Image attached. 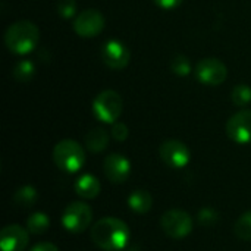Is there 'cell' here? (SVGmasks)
Wrapping results in <instances>:
<instances>
[{"label":"cell","mask_w":251,"mask_h":251,"mask_svg":"<svg viewBox=\"0 0 251 251\" xmlns=\"http://www.w3.org/2000/svg\"><path fill=\"white\" fill-rule=\"evenodd\" d=\"M74 191L78 197H81L84 200H93L100 194L101 184L97 176H94L91 174H84L75 181Z\"/></svg>","instance_id":"14"},{"label":"cell","mask_w":251,"mask_h":251,"mask_svg":"<svg viewBox=\"0 0 251 251\" xmlns=\"http://www.w3.org/2000/svg\"><path fill=\"white\" fill-rule=\"evenodd\" d=\"M119 251H140L138 250V247H135V246H126L125 249H122V250H119Z\"/></svg>","instance_id":"28"},{"label":"cell","mask_w":251,"mask_h":251,"mask_svg":"<svg viewBox=\"0 0 251 251\" xmlns=\"http://www.w3.org/2000/svg\"><path fill=\"white\" fill-rule=\"evenodd\" d=\"M12 74L18 82H29L35 75V66L31 60H19L15 65Z\"/></svg>","instance_id":"19"},{"label":"cell","mask_w":251,"mask_h":251,"mask_svg":"<svg viewBox=\"0 0 251 251\" xmlns=\"http://www.w3.org/2000/svg\"><path fill=\"white\" fill-rule=\"evenodd\" d=\"M109 140L110 135L104 128H93L87 132L85 135V147L91 151V153H101L103 150H106V147L109 146Z\"/></svg>","instance_id":"16"},{"label":"cell","mask_w":251,"mask_h":251,"mask_svg":"<svg viewBox=\"0 0 251 251\" xmlns=\"http://www.w3.org/2000/svg\"><path fill=\"white\" fill-rule=\"evenodd\" d=\"M232 101L238 107H244L251 101V88L246 84H238L232 90Z\"/></svg>","instance_id":"21"},{"label":"cell","mask_w":251,"mask_h":251,"mask_svg":"<svg viewBox=\"0 0 251 251\" xmlns=\"http://www.w3.org/2000/svg\"><path fill=\"white\" fill-rule=\"evenodd\" d=\"M40 40L38 26L31 21H16L4 32V44L15 54L31 53Z\"/></svg>","instance_id":"2"},{"label":"cell","mask_w":251,"mask_h":251,"mask_svg":"<svg viewBox=\"0 0 251 251\" xmlns=\"http://www.w3.org/2000/svg\"><path fill=\"white\" fill-rule=\"evenodd\" d=\"M28 243V229H24L19 225H7L0 232L1 251H25Z\"/></svg>","instance_id":"13"},{"label":"cell","mask_w":251,"mask_h":251,"mask_svg":"<svg viewBox=\"0 0 251 251\" xmlns=\"http://www.w3.org/2000/svg\"><path fill=\"white\" fill-rule=\"evenodd\" d=\"M159 154H160V159L163 160V163L172 169L185 168L191 159L188 146L185 143H182L179 140H174V138L162 143V146L159 149Z\"/></svg>","instance_id":"9"},{"label":"cell","mask_w":251,"mask_h":251,"mask_svg":"<svg viewBox=\"0 0 251 251\" xmlns=\"http://www.w3.org/2000/svg\"><path fill=\"white\" fill-rule=\"evenodd\" d=\"M29 251H59V249L53 243H38L35 244Z\"/></svg>","instance_id":"27"},{"label":"cell","mask_w":251,"mask_h":251,"mask_svg":"<svg viewBox=\"0 0 251 251\" xmlns=\"http://www.w3.org/2000/svg\"><path fill=\"white\" fill-rule=\"evenodd\" d=\"M196 78L204 85H221L228 76L226 65L216 57H204L196 65Z\"/></svg>","instance_id":"8"},{"label":"cell","mask_w":251,"mask_h":251,"mask_svg":"<svg viewBox=\"0 0 251 251\" xmlns=\"http://www.w3.org/2000/svg\"><path fill=\"white\" fill-rule=\"evenodd\" d=\"M110 134H112V137H113L116 141L124 143V141L128 138V135H129V128H128L124 122H115V124L112 125Z\"/></svg>","instance_id":"25"},{"label":"cell","mask_w":251,"mask_h":251,"mask_svg":"<svg viewBox=\"0 0 251 251\" xmlns=\"http://www.w3.org/2000/svg\"><path fill=\"white\" fill-rule=\"evenodd\" d=\"M57 13L63 19H69L76 13V0H59L57 1Z\"/></svg>","instance_id":"24"},{"label":"cell","mask_w":251,"mask_h":251,"mask_svg":"<svg viewBox=\"0 0 251 251\" xmlns=\"http://www.w3.org/2000/svg\"><path fill=\"white\" fill-rule=\"evenodd\" d=\"M104 25H106L104 16L97 9H85V10L79 12L72 24L76 35H79L82 38L97 37L104 29Z\"/></svg>","instance_id":"7"},{"label":"cell","mask_w":251,"mask_h":251,"mask_svg":"<svg viewBox=\"0 0 251 251\" xmlns=\"http://www.w3.org/2000/svg\"><path fill=\"white\" fill-rule=\"evenodd\" d=\"M234 232L240 240L251 241V210L243 213L237 219V222L234 225Z\"/></svg>","instance_id":"20"},{"label":"cell","mask_w":251,"mask_h":251,"mask_svg":"<svg viewBox=\"0 0 251 251\" xmlns=\"http://www.w3.org/2000/svg\"><path fill=\"white\" fill-rule=\"evenodd\" d=\"M124 109L122 97L115 90H103L93 100V113L94 116L104 124L118 122Z\"/></svg>","instance_id":"4"},{"label":"cell","mask_w":251,"mask_h":251,"mask_svg":"<svg viewBox=\"0 0 251 251\" xmlns=\"http://www.w3.org/2000/svg\"><path fill=\"white\" fill-rule=\"evenodd\" d=\"M160 226L168 237L174 240H182L191 234L194 222L190 213L179 209H171L160 218Z\"/></svg>","instance_id":"5"},{"label":"cell","mask_w":251,"mask_h":251,"mask_svg":"<svg viewBox=\"0 0 251 251\" xmlns=\"http://www.w3.org/2000/svg\"><path fill=\"white\" fill-rule=\"evenodd\" d=\"M219 219V215L215 209L212 207H203L199 213H197V221L201 226H213Z\"/></svg>","instance_id":"23"},{"label":"cell","mask_w":251,"mask_h":251,"mask_svg":"<svg viewBox=\"0 0 251 251\" xmlns=\"http://www.w3.org/2000/svg\"><path fill=\"white\" fill-rule=\"evenodd\" d=\"M93 221V210L84 201H74L68 204L62 213V225L72 234L84 232Z\"/></svg>","instance_id":"6"},{"label":"cell","mask_w":251,"mask_h":251,"mask_svg":"<svg viewBox=\"0 0 251 251\" xmlns=\"http://www.w3.org/2000/svg\"><path fill=\"white\" fill-rule=\"evenodd\" d=\"M37 190L32 185H24L13 194V203L18 207L29 209L37 203Z\"/></svg>","instance_id":"17"},{"label":"cell","mask_w":251,"mask_h":251,"mask_svg":"<svg viewBox=\"0 0 251 251\" xmlns=\"http://www.w3.org/2000/svg\"><path fill=\"white\" fill-rule=\"evenodd\" d=\"M54 165L68 174H75L82 169L85 163V151L75 140H62L53 149Z\"/></svg>","instance_id":"3"},{"label":"cell","mask_w":251,"mask_h":251,"mask_svg":"<svg viewBox=\"0 0 251 251\" xmlns=\"http://www.w3.org/2000/svg\"><path fill=\"white\" fill-rule=\"evenodd\" d=\"M226 134L237 144H251V110L243 109L226 122Z\"/></svg>","instance_id":"10"},{"label":"cell","mask_w":251,"mask_h":251,"mask_svg":"<svg viewBox=\"0 0 251 251\" xmlns=\"http://www.w3.org/2000/svg\"><path fill=\"white\" fill-rule=\"evenodd\" d=\"M128 207L137 215H146L153 207V197L147 190H135L128 197Z\"/></svg>","instance_id":"15"},{"label":"cell","mask_w":251,"mask_h":251,"mask_svg":"<svg viewBox=\"0 0 251 251\" xmlns=\"http://www.w3.org/2000/svg\"><path fill=\"white\" fill-rule=\"evenodd\" d=\"M131 232L128 225L118 218L99 219L91 228L93 243L104 251H119L128 246Z\"/></svg>","instance_id":"1"},{"label":"cell","mask_w":251,"mask_h":251,"mask_svg":"<svg viewBox=\"0 0 251 251\" xmlns=\"http://www.w3.org/2000/svg\"><path fill=\"white\" fill-rule=\"evenodd\" d=\"M101 59L110 69L121 71L129 65L131 51L129 49L119 40H109L103 44L101 49Z\"/></svg>","instance_id":"11"},{"label":"cell","mask_w":251,"mask_h":251,"mask_svg":"<svg viewBox=\"0 0 251 251\" xmlns=\"http://www.w3.org/2000/svg\"><path fill=\"white\" fill-rule=\"evenodd\" d=\"M153 1L156 3V6H159L163 10H172L182 3V0H153Z\"/></svg>","instance_id":"26"},{"label":"cell","mask_w":251,"mask_h":251,"mask_svg":"<svg viewBox=\"0 0 251 251\" xmlns=\"http://www.w3.org/2000/svg\"><path fill=\"white\" fill-rule=\"evenodd\" d=\"M171 69H172L174 74H176L179 76H187L191 72V63H190V60L185 56L179 54V56L172 59Z\"/></svg>","instance_id":"22"},{"label":"cell","mask_w":251,"mask_h":251,"mask_svg":"<svg viewBox=\"0 0 251 251\" xmlns=\"http://www.w3.org/2000/svg\"><path fill=\"white\" fill-rule=\"evenodd\" d=\"M103 171L112 184H124L131 175V162L119 153H112L104 159Z\"/></svg>","instance_id":"12"},{"label":"cell","mask_w":251,"mask_h":251,"mask_svg":"<svg viewBox=\"0 0 251 251\" xmlns=\"http://www.w3.org/2000/svg\"><path fill=\"white\" fill-rule=\"evenodd\" d=\"M49 226H50V219L43 212H35L29 215V218L26 219V229L29 234L41 235L49 229Z\"/></svg>","instance_id":"18"}]
</instances>
